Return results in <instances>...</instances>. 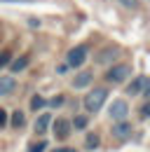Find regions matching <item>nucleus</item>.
Instances as JSON below:
<instances>
[{
    "instance_id": "f257e3e1",
    "label": "nucleus",
    "mask_w": 150,
    "mask_h": 152,
    "mask_svg": "<svg viewBox=\"0 0 150 152\" xmlns=\"http://www.w3.org/2000/svg\"><path fill=\"white\" fill-rule=\"evenodd\" d=\"M106 96H108L106 89H94V91H89V94L85 96V108H87L89 113L101 110V105L106 103Z\"/></svg>"
},
{
    "instance_id": "f03ea898",
    "label": "nucleus",
    "mask_w": 150,
    "mask_h": 152,
    "mask_svg": "<svg viewBox=\"0 0 150 152\" xmlns=\"http://www.w3.org/2000/svg\"><path fill=\"white\" fill-rule=\"evenodd\" d=\"M85 58H87V47H85V45H77V47H73V49L68 52L66 61H68V66L77 68V66H82V63H85Z\"/></svg>"
},
{
    "instance_id": "7ed1b4c3",
    "label": "nucleus",
    "mask_w": 150,
    "mask_h": 152,
    "mask_svg": "<svg viewBox=\"0 0 150 152\" xmlns=\"http://www.w3.org/2000/svg\"><path fill=\"white\" fill-rule=\"evenodd\" d=\"M131 75V68L129 66H112L110 70L106 73V80L112 82V84H117V82H122V80H127Z\"/></svg>"
},
{
    "instance_id": "20e7f679",
    "label": "nucleus",
    "mask_w": 150,
    "mask_h": 152,
    "mask_svg": "<svg viewBox=\"0 0 150 152\" xmlns=\"http://www.w3.org/2000/svg\"><path fill=\"white\" fill-rule=\"evenodd\" d=\"M127 94H129V96H136V94H148V77H146V75L136 77V80H134V82L129 84Z\"/></svg>"
},
{
    "instance_id": "39448f33",
    "label": "nucleus",
    "mask_w": 150,
    "mask_h": 152,
    "mask_svg": "<svg viewBox=\"0 0 150 152\" xmlns=\"http://www.w3.org/2000/svg\"><path fill=\"white\" fill-rule=\"evenodd\" d=\"M127 115H129V105H127L124 101H112V105H110V117L112 119L122 122Z\"/></svg>"
},
{
    "instance_id": "423d86ee",
    "label": "nucleus",
    "mask_w": 150,
    "mask_h": 152,
    "mask_svg": "<svg viewBox=\"0 0 150 152\" xmlns=\"http://www.w3.org/2000/svg\"><path fill=\"white\" fill-rule=\"evenodd\" d=\"M54 136L59 138V140H66V138L71 136V122L63 119V117L56 119V122H54Z\"/></svg>"
},
{
    "instance_id": "0eeeda50",
    "label": "nucleus",
    "mask_w": 150,
    "mask_h": 152,
    "mask_svg": "<svg viewBox=\"0 0 150 152\" xmlns=\"http://www.w3.org/2000/svg\"><path fill=\"white\" fill-rule=\"evenodd\" d=\"M112 136H115L117 140H127V138L131 136V126L122 119L120 124H115V126H112Z\"/></svg>"
},
{
    "instance_id": "6e6552de",
    "label": "nucleus",
    "mask_w": 150,
    "mask_h": 152,
    "mask_svg": "<svg viewBox=\"0 0 150 152\" xmlns=\"http://www.w3.org/2000/svg\"><path fill=\"white\" fill-rule=\"evenodd\" d=\"M14 87H17L14 77H0V96H5V94H10V91H14Z\"/></svg>"
},
{
    "instance_id": "1a4fd4ad",
    "label": "nucleus",
    "mask_w": 150,
    "mask_h": 152,
    "mask_svg": "<svg viewBox=\"0 0 150 152\" xmlns=\"http://www.w3.org/2000/svg\"><path fill=\"white\" fill-rule=\"evenodd\" d=\"M49 122H52V115H40L35 119V133H45L47 126H49Z\"/></svg>"
},
{
    "instance_id": "9d476101",
    "label": "nucleus",
    "mask_w": 150,
    "mask_h": 152,
    "mask_svg": "<svg viewBox=\"0 0 150 152\" xmlns=\"http://www.w3.org/2000/svg\"><path fill=\"white\" fill-rule=\"evenodd\" d=\"M115 56H117V49H115V47H108V49H103V52L96 56V61H99V63H110Z\"/></svg>"
},
{
    "instance_id": "9b49d317",
    "label": "nucleus",
    "mask_w": 150,
    "mask_h": 152,
    "mask_svg": "<svg viewBox=\"0 0 150 152\" xmlns=\"http://www.w3.org/2000/svg\"><path fill=\"white\" fill-rule=\"evenodd\" d=\"M89 82H92V73H80V75H75L73 87L75 89H82V87H87Z\"/></svg>"
},
{
    "instance_id": "f8f14e48",
    "label": "nucleus",
    "mask_w": 150,
    "mask_h": 152,
    "mask_svg": "<svg viewBox=\"0 0 150 152\" xmlns=\"http://www.w3.org/2000/svg\"><path fill=\"white\" fill-rule=\"evenodd\" d=\"M10 66H12V70H14V73H19V70H24V68L28 66V56H19L17 61H12Z\"/></svg>"
},
{
    "instance_id": "ddd939ff",
    "label": "nucleus",
    "mask_w": 150,
    "mask_h": 152,
    "mask_svg": "<svg viewBox=\"0 0 150 152\" xmlns=\"http://www.w3.org/2000/svg\"><path fill=\"white\" fill-rule=\"evenodd\" d=\"M24 124H26V117H24V113H12V126H14V129H21V126H24Z\"/></svg>"
},
{
    "instance_id": "4468645a",
    "label": "nucleus",
    "mask_w": 150,
    "mask_h": 152,
    "mask_svg": "<svg viewBox=\"0 0 150 152\" xmlns=\"http://www.w3.org/2000/svg\"><path fill=\"white\" fill-rule=\"evenodd\" d=\"M42 105H45V98H42V96H33V98H31V108H33V110H40Z\"/></svg>"
},
{
    "instance_id": "2eb2a0df",
    "label": "nucleus",
    "mask_w": 150,
    "mask_h": 152,
    "mask_svg": "<svg viewBox=\"0 0 150 152\" xmlns=\"http://www.w3.org/2000/svg\"><path fill=\"white\" fill-rule=\"evenodd\" d=\"M96 145H99V136H96V133H89V136H87V148L94 150Z\"/></svg>"
},
{
    "instance_id": "dca6fc26",
    "label": "nucleus",
    "mask_w": 150,
    "mask_h": 152,
    "mask_svg": "<svg viewBox=\"0 0 150 152\" xmlns=\"http://www.w3.org/2000/svg\"><path fill=\"white\" fill-rule=\"evenodd\" d=\"M45 148H47V143H45V140H40V143H33V145L28 148V152H42Z\"/></svg>"
},
{
    "instance_id": "f3484780",
    "label": "nucleus",
    "mask_w": 150,
    "mask_h": 152,
    "mask_svg": "<svg viewBox=\"0 0 150 152\" xmlns=\"http://www.w3.org/2000/svg\"><path fill=\"white\" fill-rule=\"evenodd\" d=\"M10 58H12L10 52H2V54H0V68H2V66H7V63H10Z\"/></svg>"
},
{
    "instance_id": "a211bd4d",
    "label": "nucleus",
    "mask_w": 150,
    "mask_h": 152,
    "mask_svg": "<svg viewBox=\"0 0 150 152\" xmlns=\"http://www.w3.org/2000/svg\"><path fill=\"white\" fill-rule=\"evenodd\" d=\"M87 126V117H75V129H85Z\"/></svg>"
},
{
    "instance_id": "6ab92c4d",
    "label": "nucleus",
    "mask_w": 150,
    "mask_h": 152,
    "mask_svg": "<svg viewBox=\"0 0 150 152\" xmlns=\"http://www.w3.org/2000/svg\"><path fill=\"white\" fill-rule=\"evenodd\" d=\"M5 124H7V113H5L2 108H0V129H2Z\"/></svg>"
},
{
    "instance_id": "aec40b11",
    "label": "nucleus",
    "mask_w": 150,
    "mask_h": 152,
    "mask_svg": "<svg viewBox=\"0 0 150 152\" xmlns=\"http://www.w3.org/2000/svg\"><path fill=\"white\" fill-rule=\"evenodd\" d=\"M120 2H122L124 7H136V5H138V0H120Z\"/></svg>"
},
{
    "instance_id": "412c9836",
    "label": "nucleus",
    "mask_w": 150,
    "mask_h": 152,
    "mask_svg": "<svg viewBox=\"0 0 150 152\" xmlns=\"http://www.w3.org/2000/svg\"><path fill=\"white\" fill-rule=\"evenodd\" d=\"M49 103H52V105H61V103H63V98H61V96H56V98H52V101H49Z\"/></svg>"
},
{
    "instance_id": "4be33fe9",
    "label": "nucleus",
    "mask_w": 150,
    "mask_h": 152,
    "mask_svg": "<svg viewBox=\"0 0 150 152\" xmlns=\"http://www.w3.org/2000/svg\"><path fill=\"white\" fill-rule=\"evenodd\" d=\"M148 113H150V108H148V103L141 108V117H148Z\"/></svg>"
},
{
    "instance_id": "5701e85b",
    "label": "nucleus",
    "mask_w": 150,
    "mask_h": 152,
    "mask_svg": "<svg viewBox=\"0 0 150 152\" xmlns=\"http://www.w3.org/2000/svg\"><path fill=\"white\" fill-rule=\"evenodd\" d=\"M28 26H33V28H35V26H40V21H38V19H28Z\"/></svg>"
},
{
    "instance_id": "b1692460",
    "label": "nucleus",
    "mask_w": 150,
    "mask_h": 152,
    "mask_svg": "<svg viewBox=\"0 0 150 152\" xmlns=\"http://www.w3.org/2000/svg\"><path fill=\"white\" fill-rule=\"evenodd\" d=\"M54 152H75L73 148H59V150H54Z\"/></svg>"
},
{
    "instance_id": "393cba45",
    "label": "nucleus",
    "mask_w": 150,
    "mask_h": 152,
    "mask_svg": "<svg viewBox=\"0 0 150 152\" xmlns=\"http://www.w3.org/2000/svg\"><path fill=\"white\" fill-rule=\"evenodd\" d=\"M0 2H31V0H0Z\"/></svg>"
}]
</instances>
